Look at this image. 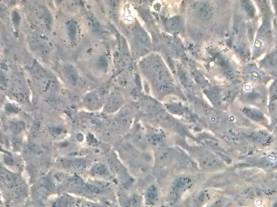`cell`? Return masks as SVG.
Returning <instances> with one entry per match:
<instances>
[{"label":"cell","mask_w":277,"mask_h":207,"mask_svg":"<svg viewBox=\"0 0 277 207\" xmlns=\"http://www.w3.org/2000/svg\"><path fill=\"white\" fill-rule=\"evenodd\" d=\"M34 188L36 189L38 195L40 196H46L53 192L54 185L52 178L50 177H44L39 180Z\"/></svg>","instance_id":"obj_4"},{"label":"cell","mask_w":277,"mask_h":207,"mask_svg":"<svg viewBox=\"0 0 277 207\" xmlns=\"http://www.w3.org/2000/svg\"><path fill=\"white\" fill-rule=\"evenodd\" d=\"M77 28L78 27L74 20H69L66 23V30H68V34L70 41H75L76 38Z\"/></svg>","instance_id":"obj_12"},{"label":"cell","mask_w":277,"mask_h":207,"mask_svg":"<svg viewBox=\"0 0 277 207\" xmlns=\"http://www.w3.org/2000/svg\"><path fill=\"white\" fill-rule=\"evenodd\" d=\"M34 16L40 24L46 27H49L50 17L49 11H47L45 7L38 6L34 9Z\"/></svg>","instance_id":"obj_6"},{"label":"cell","mask_w":277,"mask_h":207,"mask_svg":"<svg viewBox=\"0 0 277 207\" xmlns=\"http://www.w3.org/2000/svg\"><path fill=\"white\" fill-rule=\"evenodd\" d=\"M224 201L223 200H218V201L215 202V203L212 204L210 207H223L224 206Z\"/></svg>","instance_id":"obj_18"},{"label":"cell","mask_w":277,"mask_h":207,"mask_svg":"<svg viewBox=\"0 0 277 207\" xmlns=\"http://www.w3.org/2000/svg\"><path fill=\"white\" fill-rule=\"evenodd\" d=\"M86 207V206H83V207Z\"/></svg>","instance_id":"obj_20"},{"label":"cell","mask_w":277,"mask_h":207,"mask_svg":"<svg viewBox=\"0 0 277 207\" xmlns=\"http://www.w3.org/2000/svg\"><path fill=\"white\" fill-rule=\"evenodd\" d=\"M168 26L173 31H178L182 27L181 21L179 19H171L168 21Z\"/></svg>","instance_id":"obj_16"},{"label":"cell","mask_w":277,"mask_h":207,"mask_svg":"<svg viewBox=\"0 0 277 207\" xmlns=\"http://www.w3.org/2000/svg\"><path fill=\"white\" fill-rule=\"evenodd\" d=\"M64 73L66 75V79H68V81L72 84H76L78 81V75L75 69L73 68L72 66H66L64 68Z\"/></svg>","instance_id":"obj_10"},{"label":"cell","mask_w":277,"mask_h":207,"mask_svg":"<svg viewBox=\"0 0 277 207\" xmlns=\"http://www.w3.org/2000/svg\"><path fill=\"white\" fill-rule=\"evenodd\" d=\"M5 207V200L4 198V195H2V191L0 190V207Z\"/></svg>","instance_id":"obj_19"},{"label":"cell","mask_w":277,"mask_h":207,"mask_svg":"<svg viewBox=\"0 0 277 207\" xmlns=\"http://www.w3.org/2000/svg\"><path fill=\"white\" fill-rule=\"evenodd\" d=\"M194 12L198 17L202 19H207L212 15V9L207 2H196L194 6Z\"/></svg>","instance_id":"obj_5"},{"label":"cell","mask_w":277,"mask_h":207,"mask_svg":"<svg viewBox=\"0 0 277 207\" xmlns=\"http://www.w3.org/2000/svg\"><path fill=\"white\" fill-rule=\"evenodd\" d=\"M62 165H64V168L70 169V170H77V169H80L84 167L83 162H81L80 160H64Z\"/></svg>","instance_id":"obj_11"},{"label":"cell","mask_w":277,"mask_h":207,"mask_svg":"<svg viewBox=\"0 0 277 207\" xmlns=\"http://www.w3.org/2000/svg\"><path fill=\"white\" fill-rule=\"evenodd\" d=\"M24 128H26V126L24 125V122H19V121L13 122L11 124L12 131L13 133H15V134H18H18H20L24 130Z\"/></svg>","instance_id":"obj_15"},{"label":"cell","mask_w":277,"mask_h":207,"mask_svg":"<svg viewBox=\"0 0 277 207\" xmlns=\"http://www.w3.org/2000/svg\"><path fill=\"white\" fill-rule=\"evenodd\" d=\"M158 200V190L156 186H152L148 189L145 194V202L148 205L152 206L156 204Z\"/></svg>","instance_id":"obj_7"},{"label":"cell","mask_w":277,"mask_h":207,"mask_svg":"<svg viewBox=\"0 0 277 207\" xmlns=\"http://www.w3.org/2000/svg\"><path fill=\"white\" fill-rule=\"evenodd\" d=\"M28 45L34 53L45 55L50 50V45L46 38L40 34L31 33L28 37Z\"/></svg>","instance_id":"obj_2"},{"label":"cell","mask_w":277,"mask_h":207,"mask_svg":"<svg viewBox=\"0 0 277 207\" xmlns=\"http://www.w3.org/2000/svg\"><path fill=\"white\" fill-rule=\"evenodd\" d=\"M73 205L74 200L72 198L66 195L58 197L53 203V207H72Z\"/></svg>","instance_id":"obj_8"},{"label":"cell","mask_w":277,"mask_h":207,"mask_svg":"<svg viewBox=\"0 0 277 207\" xmlns=\"http://www.w3.org/2000/svg\"><path fill=\"white\" fill-rule=\"evenodd\" d=\"M88 20H90V28H92V31L96 32V33H100V31H102V27H100L99 22L98 21V19L94 16H91V17L88 18Z\"/></svg>","instance_id":"obj_14"},{"label":"cell","mask_w":277,"mask_h":207,"mask_svg":"<svg viewBox=\"0 0 277 207\" xmlns=\"http://www.w3.org/2000/svg\"><path fill=\"white\" fill-rule=\"evenodd\" d=\"M2 160L4 166L6 167V169H16L18 162L16 160L15 157L8 152H4L2 154Z\"/></svg>","instance_id":"obj_9"},{"label":"cell","mask_w":277,"mask_h":207,"mask_svg":"<svg viewBox=\"0 0 277 207\" xmlns=\"http://www.w3.org/2000/svg\"><path fill=\"white\" fill-rule=\"evenodd\" d=\"M0 190H4L8 196L15 200H22L27 195V188L19 174L6 169L0 163Z\"/></svg>","instance_id":"obj_1"},{"label":"cell","mask_w":277,"mask_h":207,"mask_svg":"<svg viewBox=\"0 0 277 207\" xmlns=\"http://www.w3.org/2000/svg\"><path fill=\"white\" fill-rule=\"evenodd\" d=\"M208 195L206 193L202 192L196 196V198L194 199L193 203H194V207H200L202 205H204V203L207 202Z\"/></svg>","instance_id":"obj_13"},{"label":"cell","mask_w":277,"mask_h":207,"mask_svg":"<svg viewBox=\"0 0 277 207\" xmlns=\"http://www.w3.org/2000/svg\"><path fill=\"white\" fill-rule=\"evenodd\" d=\"M192 180L188 177H180L175 180L171 186L170 197L174 200H177L188 189L192 187Z\"/></svg>","instance_id":"obj_3"},{"label":"cell","mask_w":277,"mask_h":207,"mask_svg":"<svg viewBox=\"0 0 277 207\" xmlns=\"http://www.w3.org/2000/svg\"><path fill=\"white\" fill-rule=\"evenodd\" d=\"M94 171H96V174H100L102 176L106 174V173L107 172L106 168H104V166H102V165H100V169H99L98 165L95 167V168H94Z\"/></svg>","instance_id":"obj_17"}]
</instances>
